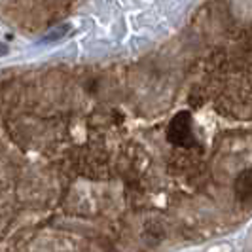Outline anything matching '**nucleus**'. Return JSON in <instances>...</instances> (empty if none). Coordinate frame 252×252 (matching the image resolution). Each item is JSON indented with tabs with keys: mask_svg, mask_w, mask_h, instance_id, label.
<instances>
[{
	"mask_svg": "<svg viewBox=\"0 0 252 252\" xmlns=\"http://www.w3.org/2000/svg\"><path fill=\"white\" fill-rule=\"evenodd\" d=\"M235 191H237V199L243 203L245 209H249L252 203V173L251 169H245L239 173V177L235 180Z\"/></svg>",
	"mask_w": 252,
	"mask_h": 252,
	"instance_id": "f03ea898",
	"label": "nucleus"
},
{
	"mask_svg": "<svg viewBox=\"0 0 252 252\" xmlns=\"http://www.w3.org/2000/svg\"><path fill=\"white\" fill-rule=\"evenodd\" d=\"M193 120L188 110H182L173 116L171 124L167 127V140L178 148H193L195 139H193Z\"/></svg>",
	"mask_w": 252,
	"mask_h": 252,
	"instance_id": "f257e3e1",
	"label": "nucleus"
},
{
	"mask_svg": "<svg viewBox=\"0 0 252 252\" xmlns=\"http://www.w3.org/2000/svg\"><path fill=\"white\" fill-rule=\"evenodd\" d=\"M66 34V27H59V29H55V32H51L50 36H46V40H55V38H61Z\"/></svg>",
	"mask_w": 252,
	"mask_h": 252,
	"instance_id": "7ed1b4c3",
	"label": "nucleus"
}]
</instances>
